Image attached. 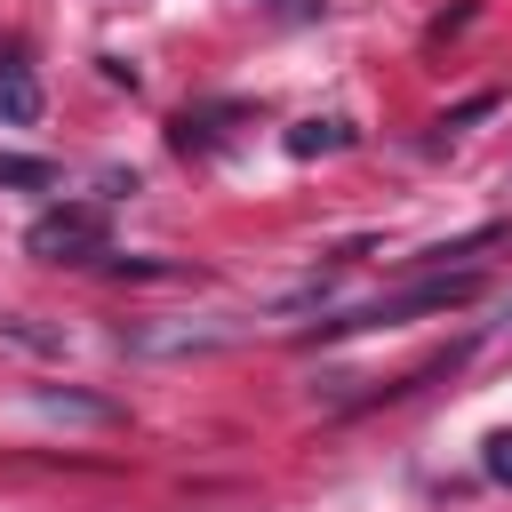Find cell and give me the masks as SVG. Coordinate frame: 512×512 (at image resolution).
I'll use <instances>...</instances> for the list:
<instances>
[{"label": "cell", "instance_id": "obj_1", "mask_svg": "<svg viewBox=\"0 0 512 512\" xmlns=\"http://www.w3.org/2000/svg\"><path fill=\"white\" fill-rule=\"evenodd\" d=\"M24 256H40V264H104L112 256V216L96 200H64V208L32 216Z\"/></svg>", "mask_w": 512, "mask_h": 512}, {"label": "cell", "instance_id": "obj_2", "mask_svg": "<svg viewBox=\"0 0 512 512\" xmlns=\"http://www.w3.org/2000/svg\"><path fill=\"white\" fill-rule=\"evenodd\" d=\"M472 288H480L472 272L416 280V288H400V296H376V304H360V312H344V320H320V328H400V320H424V312H448V304H464Z\"/></svg>", "mask_w": 512, "mask_h": 512}, {"label": "cell", "instance_id": "obj_3", "mask_svg": "<svg viewBox=\"0 0 512 512\" xmlns=\"http://www.w3.org/2000/svg\"><path fill=\"white\" fill-rule=\"evenodd\" d=\"M0 120H40V80H32V64L24 56H0Z\"/></svg>", "mask_w": 512, "mask_h": 512}, {"label": "cell", "instance_id": "obj_4", "mask_svg": "<svg viewBox=\"0 0 512 512\" xmlns=\"http://www.w3.org/2000/svg\"><path fill=\"white\" fill-rule=\"evenodd\" d=\"M352 144V120H296L288 128V152L296 160H320V152H344Z\"/></svg>", "mask_w": 512, "mask_h": 512}, {"label": "cell", "instance_id": "obj_5", "mask_svg": "<svg viewBox=\"0 0 512 512\" xmlns=\"http://www.w3.org/2000/svg\"><path fill=\"white\" fill-rule=\"evenodd\" d=\"M0 184H16V192H48V184H56V160H32V152H0Z\"/></svg>", "mask_w": 512, "mask_h": 512}, {"label": "cell", "instance_id": "obj_6", "mask_svg": "<svg viewBox=\"0 0 512 512\" xmlns=\"http://www.w3.org/2000/svg\"><path fill=\"white\" fill-rule=\"evenodd\" d=\"M48 416H88V424H112V400H88V392H40Z\"/></svg>", "mask_w": 512, "mask_h": 512}, {"label": "cell", "instance_id": "obj_7", "mask_svg": "<svg viewBox=\"0 0 512 512\" xmlns=\"http://www.w3.org/2000/svg\"><path fill=\"white\" fill-rule=\"evenodd\" d=\"M0 336L24 344V352H64V336H56V328H32L24 312H0Z\"/></svg>", "mask_w": 512, "mask_h": 512}, {"label": "cell", "instance_id": "obj_8", "mask_svg": "<svg viewBox=\"0 0 512 512\" xmlns=\"http://www.w3.org/2000/svg\"><path fill=\"white\" fill-rule=\"evenodd\" d=\"M480 464H488V480H504V488H512V432H488Z\"/></svg>", "mask_w": 512, "mask_h": 512}, {"label": "cell", "instance_id": "obj_9", "mask_svg": "<svg viewBox=\"0 0 512 512\" xmlns=\"http://www.w3.org/2000/svg\"><path fill=\"white\" fill-rule=\"evenodd\" d=\"M280 16H320V0H272Z\"/></svg>", "mask_w": 512, "mask_h": 512}, {"label": "cell", "instance_id": "obj_10", "mask_svg": "<svg viewBox=\"0 0 512 512\" xmlns=\"http://www.w3.org/2000/svg\"><path fill=\"white\" fill-rule=\"evenodd\" d=\"M496 328H512V296H504V312H496Z\"/></svg>", "mask_w": 512, "mask_h": 512}]
</instances>
